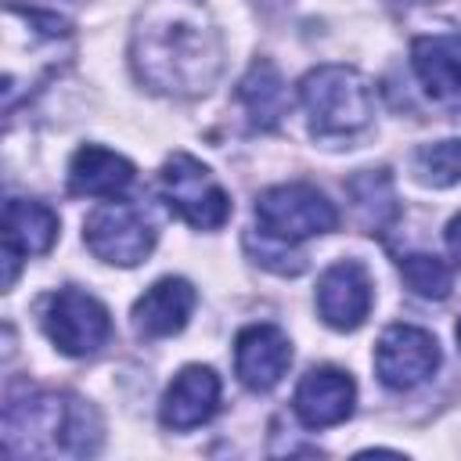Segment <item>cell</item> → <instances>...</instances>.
<instances>
[{
  "label": "cell",
  "instance_id": "6",
  "mask_svg": "<svg viewBox=\"0 0 461 461\" xmlns=\"http://www.w3.org/2000/svg\"><path fill=\"white\" fill-rule=\"evenodd\" d=\"M86 249L112 267H137L155 249V223L133 202L112 198L97 205L83 223Z\"/></svg>",
  "mask_w": 461,
  "mask_h": 461
},
{
  "label": "cell",
  "instance_id": "5",
  "mask_svg": "<svg viewBox=\"0 0 461 461\" xmlns=\"http://www.w3.org/2000/svg\"><path fill=\"white\" fill-rule=\"evenodd\" d=\"M158 184H162V194H166L169 209L184 223H191L198 230H220L230 220V198H227V191L220 187V180L212 176V169L205 162H198L194 155L173 151L162 162Z\"/></svg>",
  "mask_w": 461,
  "mask_h": 461
},
{
  "label": "cell",
  "instance_id": "10",
  "mask_svg": "<svg viewBox=\"0 0 461 461\" xmlns=\"http://www.w3.org/2000/svg\"><path fill=\"white\" fill-rule=\"evenodd\" d=\"M353 403H357V385H353L349 371L331 367V364L310 367L299 378L295 396H292V411L306 429L342 425L353 414Z\"/></svg>",
  "mask_w": 461,
  "mask_h": 461
},
{
  "label": "cell",
  "instance_id": "8",
  "mask_svg": "<svg viewBox=\"0 0 461 461\" xmlns=\"http://www.w3.org/2000/svg\"><path fill=\"white\" fill-rule=\"evenodd\" d=\"M439 367V342L418 324H389L375 346V371L382 385L403 393L432 378Z\"/></svg>",
  "mask_w": 461,
  "mask_h": 461
},
{
  "label": "cell",
  "instance_id": "4",
  "mask_svg": "<svg viewBox=\"0 0 461 461\" xmlns=\"http://www.w3.org/2000/svg\"><path fill=\"white\" fill-rule=\"evenodd\" d=\"M256 223L263 234L299 245L317 234H331L339 227V209L313 184H277L256 198Z\"/></svg>",
  "mask_w": 461,
  "mask_h": 461
},
{
  "label": "cell",
  "instance_id": "13",
  "mask_svg": "<svg viewBox=\"0 0 461 461\" xmlns=\"http://www.w3.org/2000/svg\"><path fill=\"white\" fill-rule=\"evenodd\" d=\"M54 241H58V212L50 205L32 202V198H7L4 205V259H7L4 285L14 281L18 259L43 256L50 252Z\"/></svg>",
  "mask_w": 461,
  "mask_h": 461
},
{
  "label": "cell",
  "instance_id": "1",
  "mask_svg": "<svg viewBox=\"0 0 461 461\" xmlns=\"http://www.w3.org/2000/svg\"><path fill=\"white\" fill-rule=\"evenodd\" d=\"M223 61L220 32L194 0H151L133 29V68L162 94H205Z\"/></svg>",
  "mask_w": 461,
  "mask_h": 461
},
{
  "label": "cell",
  "instance_id": "3",
  "mask_svg": "<svg viewBox=\"0 0 461 461\" xmlns=\"http://www.w3.org/2000/svg\"><path fill=\"white\" fill-rule=\"evenodd\" d=\"M299 101L317 140H349L375 119L371 79L353 65H317L299 83Z\"/></svg>",
  "mask_w": 461,
  "mask_h": 461
},
{
  "label": "cell",
  "instance_id": "11",
  "mask_svg": "<svg viewBox=\"0 0 461 461\" xmlns=\"http://www.w3.org/2000/svg\"><path fill=\"white\" fill-rule=\"evenodd\" d=\"M411 68L432 104L461 108V32L418 36L411 43Z\"/></svg>",
  "mask_w": 461,
  "mask_h": 461
},
{
  "label": "cell",
  "instance_id": "7",
  "mask_svg": "<svg viewBox=\"0 0 461 461\" xmlns=\"http://www.w3.org/2000/svg\"><path fill=\"white\" fill-rule=\"evenodd\" d=\"M43 331L65 357H94L108 335L112 317L101 299H94L83 288H58L43 303Z\"/></svg>",
  "mask_w": 461,
  "mask_h": 461
},
{
  "label": "cell",
  "instance_id": "12",
  "mask_svg": "<svg viewBox=\"0 0 461 461\" xmlns=\"http://www.w3.org/2000/svg\"><path fill=\"white\" fill-rule=\"evenodd\" d=\"M292 364V342L277 324H249L234 339V371L245 389H274Z\"/></svg>",
  "mask_w": 461,
  "mask_h": 461
},
{
  "label": "cell",
  "instance_id": "2",
  "mask_svg": "<svg viewBox=\"0 0 461 461\" xmlns=\"http://www.w3.org/2000/svg\"><path fill=\"white\" fill-rule=\"evenodd\" d=\"M101 447L94 407L68 393L11 396L4 407V450L40 457H86Z\"/></svg>",
  "mask_w": 461,
  "mask_h": 461
},
{
  "label": "cell",
  "instance_id": "15",
  "mask_svg": "<svg viewBox=\"0 0 461 461\" xmlns=\"http://www.w3.org/2000/svg\"><path fill=\"white\" fill-rule=\"evenodd\" d=\"M194 310V288L184 277H162L155 281L137 303H133V331L140 339H169L184 331Z\"/></svg>",
  "mask_w": 461,
  "mask_h": 461
},
{
  "label": "cell",
  "instance_id": "9",
  "mask_svg": "<svg viewBox=\"0 0 461 461\" xmlns=\"http://www.w3.org/2000/svg\"><path fill=\"white\" fill-rule=\"evenodd\" d=\"M371 274L360 259H335L317 281V313L335 331H357L371 313Z\"/></svg>",
  "mask_w": 461,
  "mask_h": 461
},
{
  "label": "cell",
  "instance_id": "18",
  "mask_svg": "<svg viewBox=\"0 0 461 461\" xmlns=\"http://www.w3.org/2000/svg\"><path fill=\"white\" fill-rule=\"evenodd\" d=\"M346 194L353 202V216L360 220V227L367 234H382L400 205H396V191H393V180L385 169H367V173H357L349 184H346Z\"/></svg>",
  "mask_w": 461,
  "mask_h": 461
},
{
  "label": "cell",
  "instance_id": "21",
  "mask_svg": "<svg viewBox=\"0 0 461 461\" xmlns=\"http://www.w3.org/2000/svg\"><path fill=\"white\" fill-rule=\"evenodd\" d=\"M447 249H450V256L461 263V212L447 223Z\"/></svg>",
  "mask_w": 461,
  "mask_h": 461
},
{
  "label": "cell",
  "instance_id": "22",
  "mask_svg": "<svg viewBox=\"0 0 461 461\" xmlns=\"http://www.w3.org/2000/svg\"><path fill=\"white\" fill-rule=\"evenodd\" d=\"M454 335H457V346H461V321H457V328H454Z\"/></svg>",
  "mask_w": 461,
  "mask_h": 461
},
{
  "label": "cell",
  "instance_id": "19",
  "mask_svg": "<svg viewBox=\"0 0 461 461\" xmlns=\"http://www.w3.org/2000/svg\"><path fill=\"white\" fill-rule=\"evenodd\" d=\"M411 173L425 187H454L461 180V140H432L411 155Z\"/></svg>",
  "mask_w": 461,
  "mask_h": 461
},
{
  "label": "cell",
  "instance_id": "20",
  "mask_svg": "<svg viewBox=\"0 0 461 461\" xmlns=\"http://www.w3.org/2000/svg\"><path fill=\"white\" fill-rule=\"evenodd\" d=\"M400 277L403 285L421 295V299H447L450 288H454V270L447 259L439 256H429V252H411V256H400Z\"/></svg>",
  "mask_w": 461,
  "mask_h": 461
},
{
  "label": "cell",
  "instance_id": "14",
  "mask_svg": "<svg viewBox=\"0 0 461 461\" xmlns=\"http://www.w3.org/2000/svg\"><path fill=\"white\" fill-rule=\"evenodd\" d=\"M220 407V375L205 364H187L176 371V378L162 393L158 418L166 429H194L205 425Z\"/></svg>",
  "mask_w": 461,
  "mask_h": 461
},
{
  "label": "cell",
  "instance_id": "16",
  "mask_svg": "<svg viewBox=\"0 0 461 461\" xmlns=\"http://www.w3.org/2000/svg\"><path fill=\"white\" fill-rule=\"evenodd\" d=\"M133 176H137L133 162L101 144L76 148L68 162V191L79 198H119L133 184Z\"/></svg>",
  "mask_w": 461,
  "mask_h": 461
},
{
  "label": "cell",
  "instance_id": "17",
  "mask_svg": "<svg viewBox=\"0 0 461 461\" xmlns=\"http://www.w3.org/2000/svg\"><path fill=\"white\" fill-rule=\"evenodd\" d=\"M238 101L245 104L256 130H274L281 122V115L288 112V90H285V79L274 68V61H267V58L252 61V68L238 83Z\"/></svg>",
  "mask_w": 461,
  "mask_h": 461
}]
</instances>
